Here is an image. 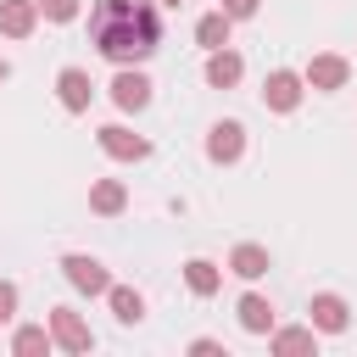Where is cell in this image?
<instances>
[{
	"instance_id": "5b68a950",
	"label": "cell",
	"mask_w": 357,
	"mask_h": 357,
	"mask_svg": "<svg viewBox=\"0 0 357 357\" xmlns=\"http://www.w3.org/2000/svg\"><path fill=\"white\" fill-rule=\"evenodd\" d=\"M106 89H112V106H117V112H145V106H151V78H145L139 67H117V78H112Z\"/></svg>"
},
{
	"instance_id": "5bb4252c",
	"label": "cell",
	"mask_w": 357,
	"mask_h": 357,
	"mask_svg": "<svg viewBox=\"0 0 357 357\" xmlns=\"http://www.w3.org/2000/svg\"><path fill=\"white\" fill-rule=\"evenodd\" d=\"M240 78H245L240 50H229V45H223V50H206V84H212V89H234Z\"/></svg>"
},
{
	"instance_id": "7402d4cb",
	"label": "cell",
	"mask_w": 357,
	"mask_h": 357,
	"mask_svg": "<svg viewBox=\"0 0 357 357\" xmlns=\"http://www.w3.org/2000/svg\"><path fill=\"white\" fill-rule=\"evenodd\" d=\"M190 357H223V340H212V335H195V340H190Z\"/></svg>"
},
{
	"instance_id": "277c9868",
	"label": "cell",
	"mask_w": 357,
	"mask_h": 357,
	"mask_svg": "<svg viewBox=\"0 0 357 357\" xmlns=\"http://www.w3.org/2000/svg\"><path fill=\"white\" fill-rule=\"evenodd\" d=\"M240 156H245V123H234V117L212 123V128H206V162H218V167H234Z\"/></svg>"
},
{
	"instance_id": "2e32d148",
	"label": "cell",
	"mask_w": 357,
	"mask_h": 357,
	"mask_svg": "<svg viewBox=\"0 0 357 357\" xmlns=\"http://www.w3.org/2000/svg\"><path fill=\"white\" fill-rule=\"evenodd\" d=\"M128 206V190H123V178H95L89 184V212H100V218H117Z\"/></svg>"
},
{
	"instance_id": "52a82bcc",
	"label": "cell",
	"mask_w": 357,
	"mask_h": 357,
	"mask_svg": "<svg viewBox=\"0 0 357 357\" xmlns=\"http://www.w3.org/2000/svg\"><path fill=\"white\" fill-rule=\"evenodd\" d=\"M50 335H56L61 351H89V346H95L84 312H73V307H50Z\"/></svg>"
},
{
	"instance_id": "e0dca14e",
	"label": "cell",
	"mask_w": 357,
	"mask_h": 357,
	"mask_svg": "<svg viewBox=\"0 0 357 357\" xmlns=\"http://www.w3.org/2000/svg\"><path fill=\"white\" fill-rule=\"evenodd\" d=\"M106 301H112V318H117V324H128V329L145 318V296H139L134 284H112V290H106Z\"/></svg>"
},
{
	"instance_id": "d6986e66",
	"label": "cell",
	"mask_w": 357,
	"mask_h": 357,
	"mask_svg": "<svg viewBox=\"0 0 357 357\" xmlns=\"http://www.w3.org/2000/svg\"><path fill=\"white\" fill-rule=\"evenodd\" d=\"M184 284H190L195 296H218L223 268H218V262H206V257H190V262H184Z\"/></svg>"
},
{
	"instance_id": "7c38bea8",
	"label": "cell",
	"mask_w": 357,
	"mask_h": 357,
	"mask_svg": "<svg viewBox=\"0 0 357 357\" xmlns=\"http://www.w3.org/2000/svg\"><path fill=\"white\" fill-rule=\"evenodd\" d=\"M268 351H273V357H307V351H318V329H312V324L273 329V335H268Z\"/></svg>"
},
{
	"instance_id": "8992f818",
	"label": "cell",
	"mask_w": 357,
	"mask_h": 357,
	"mask_svg": "<svg viewBox=\"0 0 357 357\" xmlns=\"http://www.w3.org/2000/svg\"><path fill=\"white\" fill-rule=\"evenodd\" d=\"M95 139H100V151H106L112 162H145V156H151V139L134 134V128H123V123H106Z\"/></svg>"
},
{
	"instance_id": "44dd1931",
	"label": "cell",
	"mask_w": 357,
	"mask_h": 357,
	"mask_svg": "<svg viewBox=\"0 0 357 357\" xmlns=\"http://www.w3.org/2000/svg\"><path fill=\"white\" fill-rule=\"evenodd\" d=\"M39 17H50V22H73V17H78V0H39Z\"/></svg>"
},
{
	"instance_id": "4fadbf2b",
	"label": "cell",
	"mask_w": 357,
	"mask_h": 357,
	"mask_svg": "<svg viewBox=\"0 0 357 357\" xmlns=\"http://www.w3.org/2000/svg\"><path fill=\"white\" fill-rule=\"evenodd\" d=\"M39 28V0H0V33L6 39H28Z\"/></svg>"
},
{
	"instance_id": "cb8c5ba5",
	"label": "cell",
	"mask_w": 357,
	"mask_h": 357,
	"mask_svg": "<svg viewBox=\"0 0 357 357\" xmlns=\"http://www.w3.org/2000/svg\"><path fill=\"white\" fill-rule=\"evenodd\" d=\"M257 6H262V0H223V11H229L234 22H240V17H257Z\"/></svg>"
},
{
	"instance_id": "7a4b0ae2",
	"label": "cell",
	"mask_w": 357,
	"mask_h": 357,
	"mask_svg": "<svg viewBox=\"0 0 357 357\" xmlns=\"http://www.w3.org/2000/svg\"><path fill=\"white\" fill-rule=\"evenodd\" d=\"M61 273H67V284H73V290H84V296H106V290H112L106 262H100V257H89V251H67V257H61Z\"/></svg>"
},
{
	"instance_id": "9a60e30c",
	"label": "cell",
	"mask_w": 357,
	"mask_h": 357,
	"mask_svg": "<svg viewBox=\"0 0 357 357\" xmlns=\"http://www.w3.org/2000/svg\"><path fill=\"white\" fill-rule=\"evenodd\" d=\"M229 273H234V279H262V273H268V245L240 240V245L229 251Z\"/></svg>"
},
{
	"instance_id": "ffe728a7",
	"label": "cell",
	"mask_w": 357,
	"mask_h": 357,
	"mask_svg": "<svg viewBox=\"0 0 357 357\" xmlns=\"http://www.w3.org/2000/svg\"><path fill=\"white\" fill-rule=\"evenodd\" d=\"M50 346H56L50 324H22V329L11 335V351H22V357H33V351H50Z\"/></svg>"
},
{
	"instance_id": "8fae6325",
	"label": "cell",
	"mask_w": 357,
	"mask_h": 357,
	"mask_svg": "<svg viewBox=\"0 0 357 357\" xmlns=\"http://www.w3.org/2000/svg\"><path fill=\"white\" fill-rule=\"evenodd\" d=\"M234 318H240L245 335H273V301L257 296V290H245V296L234 301Z\"/></svg>"
},
{
	"instance_id": "d4e9b609",
	"label": "cell",
	"mask_w": 357,
	"mask_h": 357,
	"mask_svg": "<svg viewBox=\"0 0 357 357\" xmlns=\"http://www.w3.org/2000/svg\"><path fill=\"white\" fill-rule=\"evenodd\" d=\"M6 78H11V61H6V56H0V84H6Z\"/></svg>"
},
{
	"instance_id": "ac0fdd59",
	"label": "cell",
	"mask_w": 357,
	"mask_h": 357,
	"mask_svg": "<svg viewBox=\"0 0 357 357\" xmlns=\"http://www.w3.org/2000/svg\"><path fill=\"white\" fill-rule=\"evenodd\" d=\"M229 28H234V17L218 6V11H206L201 22H195V39H201V50H223L229 45Z\"/></svg>"
},
{
	"instance_id": "6da1fadb",
	"label": "cell",
	"mask_w": 357,
	"mask_h": 357,
	"mask_svg": "<svg viewBox=\"0 0 357 357\" xmlns=\"http://www.w3.org/2000/svg\"><path fill=\"white\" fill-rule=\"evenodd\" d=\"M162 0H95L89 6V45L112 67H139L162 45Z\"/></svg>"
},
{
	"instance_id": "484cf974",
	"label": "cell",
	"mask_w": 357,
	"mask_h": 357,
	"mask_svg": "<svg viewBox=\"0 0 357 357\" xmlns=\"http://www.w3.org/2000/svg\"><path fill=\"white\" fill-rule=\"evenodd\" d=\"M162 6H178V0H162Z\"/></svg>"
},
{
	"instance_id": "9c48e42d",
	"label": "cell",
	"mask_w": 357,
	"mask_h": 357,
	"mask_svg": "<svg viewBox=\"0 0 357 357\" xmlns=\"http://www.w3.org/2000/svg\"><path fill=\"white\" fill-rule=\"evenodd\" d=\"M56 100H61V112H89V100H95L89 73L84 67H61L56 73Z\"/></svg>"
},
{
	"instance_id": "3957f363",
	"label": "cell",
	"mask_w": 357,
	"mask_h": 357,
	"mask_svg": "<svg viewBox=\"0 0 357 357\" xmlns=\"http://www.w3.org/2000/svg\"><path fill=\"white\" fill-rule=\"evenodd\" d=\"M301 95H307V78L290 73V67H273V73L262 78V106H268V112H296Z\"/></svg>"
},
{
	"instance_id": "603a6c76",
	"label": "cell",
	"mask_w": 357,
	"mask_h": 357,
	"mask_svg": "<svg viewBox=\"0 0 357 357\" xmlns=\"http://www.w3.org/2000/svg\"><path fill=\"white\" fill-rule=\"evenodd\" d=\"M6 318H17V284L11 279H0V324Z\"/></svg>"
},
{
	"instance_id": "ba28073f",
	"label": "cell",
	"mask_w": 357,
	"mask_h": 357,
	"mask_svg": "<svg viewBox=\"0 0 357 357\" xmlns=\"http://www.w3.org/2000/svg\"><path fill=\"white\" fill-rule=\"evenodd\" d=\"M301 78H307V89H324V95H329V89H346L351 61H346V56H335V50H324V56H312V61H307V73H301Z\"/></svg>"
},
{
	"instance_id": "30bf717a",
	"label": "cell",
	"mask_w": 357,
	"mask_h": 357,
	"mask_svg": "<svg viewBox=\"0 0 357 357\" xmlns=\"http://www.w3.org/2000/svg\"><path fill=\"white\" fill-rule=\"evenodd\" d=\"M307 312H312V329H318V335H340V329L351 324V307H346V296H335V290H318Z\"/></svg>"
}]
</instances>
